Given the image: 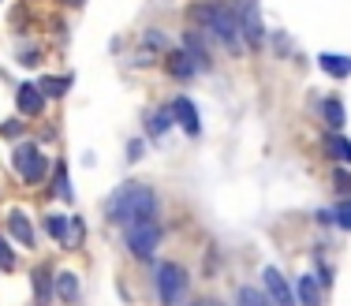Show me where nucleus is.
Segmentation results:
<instances>
[{
  "mask_svg": "<svg viewBox=\"0 0 351 306\" xmlns=\"http://www.w3.org/2000/svg\"><path fill=\"white\" fill-rule=\"evenodd\" d=\"M105 213H108V220L112 225H135V220H149L154 217V191H149L146 183H123L120 191H116L112 198H108V205H105Z\"/></svg>",
  "mask_w": 351,
  "mask_h": 306,
  "instance_id": "1",
  "label": "nucleus"
},
{
  "mask_svg": "<svg viewBox=\"0 0 351 306\" xmlns=\"http://www.w3.org/2000/svg\"><path fill=\"white\" fill-rule=\"evenodd\" d=\"M195 23H202L210 34L221 41L228 53H239L243 49V30H239V12L232 4H198L195 12Z\"/></svg>",
  "mask_w": 351,
  "mask_h": 306,
  "instance_id": "2",
  "label": "nucleus"
},
{
  "mask_svg": "<svg viewBox=\"0 0 351 306\" xmlns=\"http://www.w3.org/2000/svg\"><path fill=\"white\" fill-rule=\"evenodd\" d=\"M12 164H15V172L23 176V183H41V179H45V153H41L34 142L15 146Z\"/></svg>",
  "mask_w": 351,
  "mask_h": 306,
  "instance_id": "3",
  "label": "nucleus"
},
{
  "mask_svg": "<svg viewBox=\"0 0 351 306\" xmlns=\"http://www.w3.org/2000/svg\"><path fill=\"white\" fill-rule=\"evenodd\" d=\"M157 243H161V228L154 225V217L128 225V251L135 254V258H149V254L157 251Z\"/></svg>",
  "mask_w": 351,
  "mask_h": 306,
  "instance_id": "4",
  "label": "nucleus"
},
{
  "mask_svg": "<svg viewBox=\"0 0 351 306\" xmlns=\"http://www.w3.org/2000/svg\"><path fill=\"white\" fill-rule=\"evenodd\" d=\"M157 292H161L165 306H180L187 295V272L183 266H161L157 269Z\"/></svg>",
  "mask_w": 351,
  "mask_h": 306,
  "instance_id": "5",
  "label": "nucleus"
},
{
  "mask_svg": "<svg viewBox=\"0 0 351 306\" xmlns=\"http://www.w3.org/2000/svg\"><path fill=\"white\" fill-rule=\"evenodd\" d=\"M236 12H239V30H243V45H247V49H262L265 30H262V19H258V4H254V0H243V4H236Z\"/></svg>",
  "mask_w": 351,
  "mask_h": 306,
  "instance_id": "6",
  "label": "nucleus"
},
{
  "mask_svg": "<svg viewBox=\"0 0 351 306\" xmlns=\"http://www.w3.org/2000/svg\"><path fill=\"white\" fill-rule=\"evenodd\" d=\"M262 292L273 306H295V292L288 288V280L280 277L277 269H265L262 272Z\"/></svg>",
  "mask_w": 351,
  "mask_h": 306,
  "instance_id": "7",
  "label": "nucleus"
},
{
  "mask_svg": "<svg viewBox=\"0 0 351 306\" xmlns=\"http://www.w3.org/2000/svg\"><path fill=\"white\" fill-rule=\"evenodd\" d=\"M172 120L180 123L183 131H187L191 138L202 131V120H198V109L191 105V97H176V105H172Z\"/></svg>",
  "mask_w": 351,
  "mask_h": 306,
  "instance_id": "8",
  "label": "nucleus"
},
{
  "mask_svg": "<svg viewBox=\"0 0 351 306\" xmlns=\"http://www.w3.org/2000/svg\"><path fill=\"white\" fill-rule=\"evenodd\" d=\"M15 105H19V112H27V116H41V109H45V94H41L38 86H30V82H23L19 94H15Z\"/></svg>",
  "mask_w": 351,
  "mask_h": 306,
  "instance_id": "9",
  "label": "nucleus"
},
{
  "mask_svg": "<svg viewBox=\"0 0 351 306\" xmlns=\"http://www.w3.org/2000/svg\"><path fill=\"white\" fill-rule=\"evenodd\" d=\"M169 71L176 79H195L202 68L195 64V56H191L187 49H176V53H169Z\"/></svg>",
  "mask_w": 351,
  "mask_h": 306,
  "instance_id": "10",
  "label": "nucleus"
},
{
  "mask_svg": "<svg viewBox=\"0 0 351 306\" xmlns=\"http://www.w3.org/2000/svg\"><path fill=\"white\" fill-rule=\"evenodd\" d=\"M8 231H12L19 243H27V246L34 243V225L27 220V213H23V209H12V213H8Z\"/></svg>",
  "mask_w": 351,
  "mask_h": 306,
  "instance_id": "11",
  "label": "nucleus"
},
{
  "mask_svg": "<svg viewBox=\"0 0 351 306\" xmlns=\"http://www.w3.org/2000/svg\"><path fill=\"white\" fill-rule=\"evenodd\" d=\"M325 157H332V161H340V164H351V142L340 131H332V135H325Z\"/></svg>",
  "mask_w": 351,
  "mask_h": 306,
  "instance_id": "12",
  "label": "nucleus"
},
{
  "mask_svg": "<svg viewBox=\"0 0 351 306\" xmlns=\"http://www.w3.org/2000/svg\"><path fill=\"white\" fill-rule=\"evenodd\" d=\"M322 71H329L332 79H348L351 75V56H340V53H322L317 56Z\"/></svg>",
  "mask_w": 351,
  "mask_h": 306,
  "instance_id": "13",
  "label": "nucleus"
},
{
  "mask_svg": "<svg viewBox=\"0 0 351 306\" xmlns=\"http://www.w3.org/2000/svg\"><path fill=\"white\" fill-rule=\"evenodd\" d=\"M45 231L56 239V243L71 246V220L64 217V213H49V217H45Z\"/></svg>",
  "mask_w": 351,
  "mask_h": 306,
  "instance_id": "14",
  "label": "nucleus"
},
{
  "mask_svg": "<svg viewBox=\"0 0 351 306\" xmlns=\"http://www.w3.org/2000/svg\"><path fill=\"white\" fill-rule=\"evenodd\" d=\"M183 49L195 56L198 68H210V49H206V41H202V34H198V30H187V34H183Z\"/></svg>",
  "mask_w": 351,
  "mask_h": 306,
  "instance_id": "15",
  "label": "nucleus"
},
{
  "mask_svg": "<svg viewBox=\"0 0 351 306\" xmlns=\"http://www.w3.org/2000/svg\"><path fill=\"white\" fill-rule=\"evenodd\" d=\"M53 288H56V295H60V299H68V303L79 299V277H75V272H56Z\"/></svg>",
  "mask_w": 351,
  "mask_h": 306,
  "instance_id": "16",
  "label": "nucleus"
},
{
  "mask_svg": "<svg viewBox=\"0 0 351 306\" xmlns=\"http://www.w3.org/2000/svg\"><path fill=\"white\" fill-rule=\"evenodd\" d=\"M34 295H38V306H45L53 299V269H34Z\"/></svg>",
  "mask_w": 351,
  "mask_h": 306,
  "instance_id": "17",
  "label": "nucleus"
},
{
  "mask_svg": "<svg viewBox=\"0 0 351 306\" xmlns=\"http://www.w3.org/2000/svg\"><path fill=\"white\" fill-rule=\"evenodd\" d=\"M299 299H303V306H322V292H317V280L314 277L299 280Z\"/></svg>",
  "mask_w": 351,
  "mask_h": 306,
  "instance_id": "18",
  "label": "nucleus"
},
{
  "mask_svg": "<svg viewBox=\"0 0 351 306\" xmlns=\"http://www.w3.org/2000/svg\"><path fill=\"white\" fill-rule=\"evenodd\" d=\"M322 112H325V120H329V127H332V131L344 127V105H340L337 97H329V101L322 105Z\"/></svg>",
  "mask_w": 351,
  "mask_h": 306,
  "instance_id": "19",
  "label": "nucleus"
},
{
  "mask_svg": "<svg viewBox=\"0 0 351 306\" xmlns=\"http://www.w3.org/2000/svg\"><path fill=\"white\" fill-rule=\"evenodd\" d=\"M236 306H273L265 299V292H258V288H239V303Z\"/></svg>",
  "mask_w": 351,
  "mask_h": 306,
  "instance_id": "20",
  "label": "nucleus"
},
{
  "mask_svg": "<svg viewBox=\"0 0 351 306\" xmlns=\"http://www.w3.org/2000/svg\"><path fill=\"white\" fill-rule=\"evenodd\" d=\"M53 191L60 202H71V183H68V168L64 164H56V183H53Z\"/></svg>",
  "mask_w": 351,
  "mask_h": 306,
  "instance_id": "21",
  "label": "nucleus"
},
{
  "mask_svg": "<svg viewBox=\"0 0 351 306\" xmlns=\"http://www.w3.org/2000/svg\"><path fill=\"white\" fill-rule=\"evenodd\" d=\"M68 86H71V79H41V86H38V90H41L45 97H60Z\"/></svg>",
  "mask_w": 351,
  "mask_h": 306,
  "instance_id": "22",
  "label": "nucleus"
},
{
  "mask_svg": "<svg viewBox=\"0 0 351 306\" xmlns=\"http://www.w3.org/2000/svg\"><path fill=\"white\" fill-rule=\"evenodd\" d=\"M169 120H172V109H169V112H157L154 120H149V135H154V138H161L165 131H169Z\"/></svg>",
  "mask_w": 351,
  "mask_h": 306,
  "instance_id": "23",
  "label": "nucleus"
},
{
  "mask_svg": "<svg viewBox=\"0 0 351 306\" xmlns=\"http://www.w3.org/2000/svg\"><path fill=\"white\" fill-rule=\"evenodd\" d=\"M0 269H15V254H12V246L4 243V239H0Z\"/></svg>",
  "mask_w": 351,
  "mask_h": 306,
  "instance_id": "24",
  "label": "nucleus"
},
{
  "mask_svg": "<svg viewBox=\"0 0 351 306\" xmlns=\"http://www.w3.org/2000/svg\"><path fill=\"white\" fill-rule=\"evenodd\" d=\"M337 225H340V228H351V202H340V209H337Z\"/></svg>",
  "mask_w": 351,
  "mask_h": 306,
  "instance_id": "25",
  "label": "nucleus"
},
{
  "mask_svg": "<svg viewBox=\"0 0 351 306\" xmlns=\"http://www.w3.org/2000/svg\"><path fill=\"white\" fill-rule=\"evenodd\" d=\"M337 191L351 194V172H337Z\"/></svg>",
  "mask_w": 351,
  "mask_h": 306,
  "instance_id": "26",
  "label": "nucleus"
},
{
  "mask_svg": "<svg viewBox=\"0 0 351 306\" xmlns=\"http://www.w3.org/2000/svg\"><path fill=\"white\" fill-rule=\"evenodd\" d=\"M142 41H146L149 49H165V38H161V30H149V34L142 38Z\"/></svg>",
  "mask_w": 351,
  "mask_h": 306,
  "instance_id": "27",
  "label": "nucleus"
},
{
  "mask_svg": "<svg viewBox=\"0 0 351 306\" xmlns=\"http://www.w3.org/2000/svg\"><path fill=\"white\" fill-rule=\"evenodd\" d=\"M128 157H131V161H138V157H142V142H138V138L128 146Z\"/></svg>",
  "mask_w": 351,
  "mask_h": 306,
  "instance_id": "28",
  "label": "nucleus"
},
{
  "mask_svg": "<svg viewBox=\"0 0 351 306\" xmlns=\"http://www.w3.org/2000/svg\"><path fill=\"white\" fill-rule=\"evenodd\" d=\"M206 306H217V303H206Z\"/></svg>",
  "mask_w": 351,
  "mask_h": 306,
  "instance_id": "29",
  "label": "nucleus"
}]
</instances>
